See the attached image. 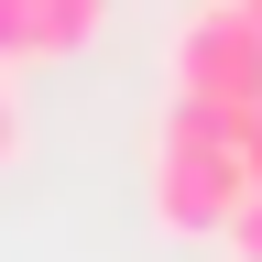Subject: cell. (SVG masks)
<instances>
[{"label":"cell","instance_id":"obj_1","mask_svg":"<svg viewBox=\"0 0 262 262\" xmlns=\"http://www.w3.org/2000/svg\"><path fill=\"white\" fill-rule=\"evenodd\" d=\"M142 186H153V219L175 229V241H219V229H229V208L251 196L241 142H229V110H196V98H175V110L153 120Z\"/></svg>","mask_w":262,"mask_h":262},{"label":"cell","instance_id":"obj_2","mask_svg":"<svg viewBox=\"0 0 262 262\" xmlns=\"http://www.w3.org/2000/svg\"><path fill=\"white\" fill-rule=\"evenodd\" d=\"M175 98H196V110H251L262 98V22H251V0H208L175 33Z\"/></svg>","mask_w":262,"mask_h":262},{"label":"cell","instance_id":"obj_3","mask_svg":"<svg viewBox=\"0 0 262 262\" xmlns=\"http://www.w3.org/2000/svg\"><path fill=\"white\" fill-rule=\"evenodd\" d=\"M98 33H110V0H33V66H55V55H88Z\"/></svg>","mask_w":262,"mask_h":262},{"label":"cell","instance_id":"obj_4","mask_svg":"<svg viewBox=\"0 0 262 262\" xmlns=\"http://www.w3.org/2000/svg\"><path fill=\"white\" fill-rule=\"evenodd\" d=\"M219 251H229V262H262V186L241 196V208H229V229H219Z\"/></svg>","mask_w":262,"mask_h":262},{"label":"cell","instance_id":"obj_5","mask_svg":"<svg viewBox=\"0 0 262 262\" xmlns=\"http://www.w3.org/2000/svg\"><path fill=\"white\" fill-rule=\"evenodd\" d=\"M0 66H33V0H0Z\"/></svg>","mask_w":262,"mask_h":262},{"label":"cell","instance_id":"obj_6","mask_svg":"<svg viewBox=\"0 0 262 262\" xmlns=\"http://www.w3.org/2000/svg\"><path fill=\"white\" fill-rule=\"evenodd\" d=\"M229 142H241V175L262 186V98H251V110H229Z\"/></svg>","mask_w":262,"mask_h":262},{"label":"cell","instance_id":"obj_7","mask_svg":"<svg viewBox=\"0 0 262 262\" xmlns=\"http://www.w3.org/2000/svg\"><path fill=\"white\" fill-rule=\"evenodd\" d=\"M11 164H22V98L0 88V175H11Z\"/></svg>","mask_w":262,"mask_h":262},{"label":"cell","instance_id":"obj_8","mask_svg":"<svg viewBox=\"0 0 262 262\" xmlns=\"http://www.w3.org/2000/svg\"><path fill=\"white\" fill-rule=\"evenodd\" d=\"M251 22H262V0H251Z\"/></svg>","mask_w":262,"mask_h":262}]
</instances>
